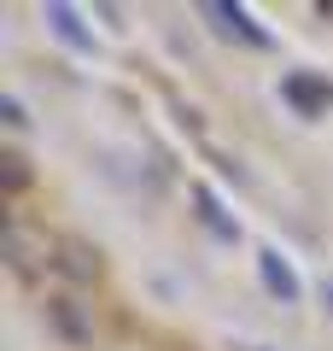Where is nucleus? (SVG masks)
I'll return each mask as SVG.
<instances>
[{"instance_id":"obj_5","label":"nucleus","mask_w":333,"mask_h":351,"mask_svg":"<svg viewBox=\"0 0 333 351\" xmlns=\"http://www.w3.org/2000/svg\"><path fill=\"white\" fill-rule=\"evenodd\" d=\"M59 269L71 281H99V252L88 240H59Z\"/></svg>"},{"instance_id":"obj_7","label":"nucleus","mask_w":333,"mask_h":351,"mask_svg":"<svg viewBox=\"0 0 333 351\" xmlns=\"http://www.w3.org/2000/svg\"><path fill=\"white\" fill-rule=\"evenodd\" d=\"M193 205H199V223H205L217 240H240V223L222 217V205H217V193H210V188H193Z\"/></svg>"},{"instance_id":"obj_4","label":"nucleus","mask_w":333,"mask_h":351,"mask_svg":"<svg viewBox=\"0 0 333 351\" xmlns=\"http://www.w3.org/2000/svg\"><path fill=\"white\" fill-rule=\"evenodd\" d=\"M205 18L217 24V36H240L246 47H269V36H263L258 24H251L246 6H205Z\"/></svg>"},{"instance_id":"obj_9","label":"nucleus","mask_w":333,"mask_h":351,"mask_svg":"<svg viewBox=\"0 0 333 351\" xmlns=\"http://www.w3.org/2000/svg\"><path fill=\"white\" fill-rule=\"evenodd\" d=\"M0 112H6V123H12V129H18V123H29V117H24V106H18L12 94H6V100H0Z\"/></svg>"},{"instance_id":"obj_8","label":"nucleus","mask_w":333,"mask_h":351,"mask_svg":"<svg viewBox=\"0 0 333 351\" xmlns=\"http://www.w3.org/2000/svg\"><path fill=\"white\" fill-rule=\"evenodd\" d=\"M0 182H6V193H24L29 188V158H24V152H0Z\"/></svg>"},{"instance_id":"obj_3","label":"nucleus","mask_w":333,"mask_h":351,"mask_svg":"<svg viewBox=\"0 0 333 351\" xmlns=\"http://www.w3.org/2000/svg\"><path fill=\"white\" fill-rule=\"evenodd\" d=\"M258 276H263V287H269L281 304H298V293H304V287H298V276H293V263H286L275 246L258 252Z\"/></svg>"},{"instance_id":"obj_2","label":"nucleus","mask_w":333,"mask_h":351,"mask_svg":"<svg viewBox=\"0 0 333 351\" xmlns=\"http://www.w3.org/2000/svg\"><path fill=\"white\" fill-rule=\"evenodd\" d=\"M47 322H53V334H59L64 346H88V339H94V316L76 299H47Z\"/></svg>"},{"instance_id":"obj_1","label":"nucleus","mask_w":333,"mask_h":351,"mask_svg":"<svg viewBox=\"0 0 333 351\" xmlns=\"http://www.w3.org/2000/svg\"><path fill=\"white\" fill-rule=\"evenodd\" d=\"M281 100L293 106L298 117H321L333 106V82H321L316 71H286L281 76Z\"/></svg>"},{"instance_id":"obj_6","label":"nucleus","mask_w":333,"mask_h":351,"mask_svg":"<svg viewBox=\"0 0 333 351\" xmlns=\"http://www.w3.org/2000/svg\"><path fill=\"white\" fill-rule=\"evenodd\" d=\"M47 24H53V36H59L64 47H76V53H94V36L82 29V18H76L71 6H59V0H53V6H47Z\"/></svg>"}]
</instances>
